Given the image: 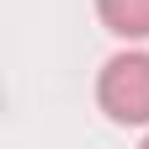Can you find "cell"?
<instances>
[{
  "instance_id": "cell-1",
  "label": "cell",
  "mask_w": 149,
  "mask_h": 149,
  "mask_svg": "<svg viewBox=\"0 0 149 149\" xmlns=\"http://www.w3.org/2000/svg\"><path fill=\"white\" fill-rule=\"evenodd\" d=\"M96 101H101V112L112 123H128V128L149 123V53H139V48L112 53L101 64Z\"/></svg>"
},
{
  "instance_id": "cell-3",
  "label": "cell",
  "mask_w": 149,
  "mask_h": 149,
  "mask_svg": "<svg viewBox=\"0 0 149 149\" xmlns=\"http://www.w3.org/2000/svg\"><path fill=\"white\" fill-rule=\"evenodd\" d=\"M139 149H149V139H144V144H139Z\"/></svg>"
},
{
  "instance_id": "cell-2",
  "label": "cell",
  "mask_w": 149,
  "mask_h": 149,
  "mask_svg": "<svg viewBox=\"0 0 149 149\" xmlns=\"http://www.w3.org/2000/svg\"><path fill=\"white\" fill-rule=\"evenodd\" d=\"M96 16L112 37H149V0H96Z\"/></svg>"
}]
</instances>
